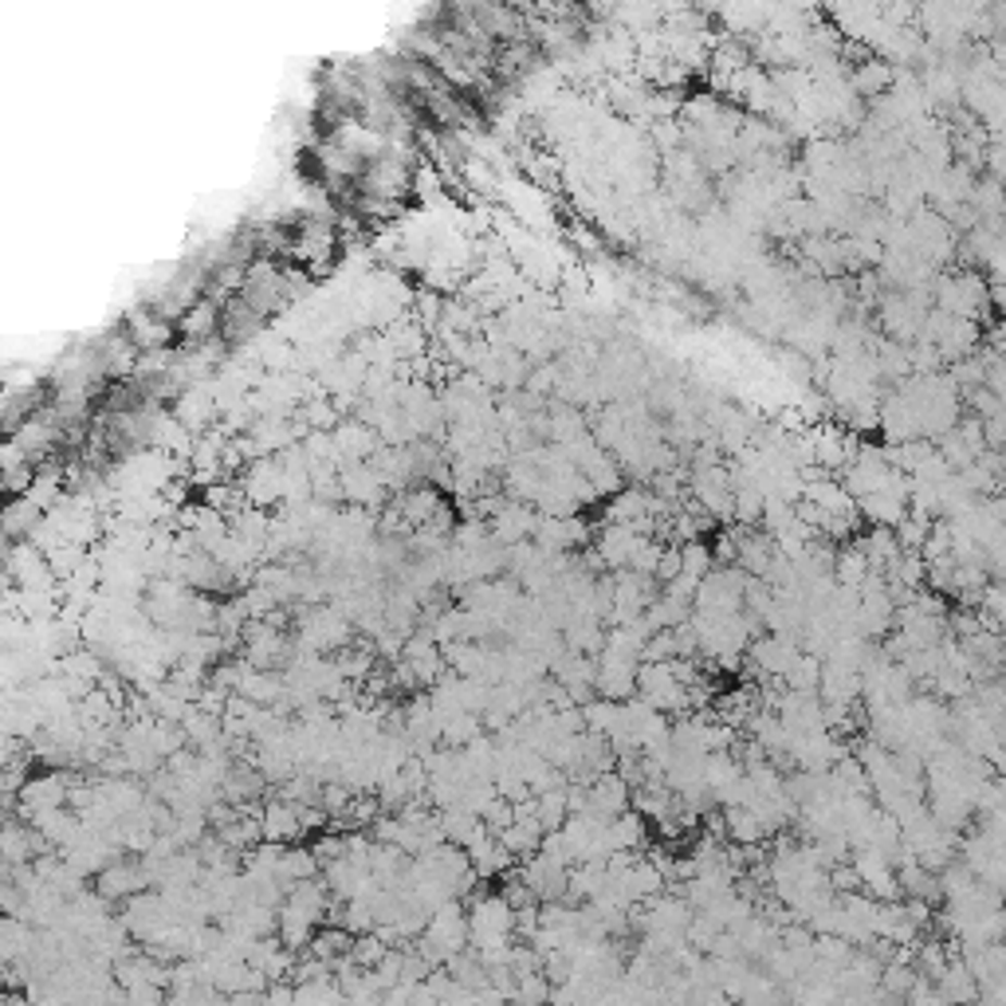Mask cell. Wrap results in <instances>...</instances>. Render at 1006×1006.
Instances as JSON below:
<instances>
[{
	"label": "cell",
	"instance_id": "6da1fadb",
	"mask_svg": "<svg viewBox=\"0 0 1006 1006\" xmlns=\"http://www.w3.org/2000/svg\"><path fill=\"white\" fill-rule=\"evenodd\" d=\"M743 586H747V570H740L735 563L712 566L708 575H700L692 609H700V614H735V609H743Z\"/></svg>",
	"mask_w": 1006,
	"mask_h": 1006
},
{
	"label": "cell",
	"instance_id": "7a4b0ae2",
	"mask_svg": "<svg viewBox=\"0 0 1006 1006\" xmlns=\"http://www.w3.org/2000/svg\"><path fill=\"white\" fill-rule=\"evenodd\" d=\"M853 546L862 551L869 570H877V575H884V570L896 563V555H901V543H896L893 527H869L862 539H853Z\"/></svg>",
	"mask_w": 1006,
	"mask_h": 1006
}]
</instances>
